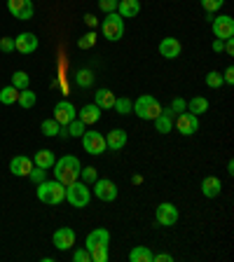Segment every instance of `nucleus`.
Instances as JSON below:
<instances>
[{
  "label": "nucleus",
  "mask_w": 234,
  "mask_h": 262,
  "mask_svg": "<svg viewBox=\"0 0 234 262\" xmlns=\"http://www.w3.org/2000/svg\"><path fill=\"white\" fill-rule=\"evenodd\" d=\"M223 52H227V54H232V52H234V42H232V38L225 40V49H223Z\"/></svg>",
  "instance_id": "46"
},
{
  "label": "nucleus",
  "mask_w": 234,
  "mask_h": 262,
  "mask_svg": "<svg viewBox=\"0 0 234 262\" xmlns=\"http://www.w3.org/2000/svg\"><path fill=\"white\" fill-rule=\"evenodd\" d=\"M75 117H77V110L71 101H59V103L54 105V120L59 122V124H68V122L75 120Z\"/></svg>",
  "instance_id": "14"
},
{
  "label": "nucleus",
  "mask_w": 234,
  "mask_h": 262,
  "mask_svg": "<svg viewBox=\"0 0 234 262\" xmlns=\"http://www.w3.org/2000/svg\"><path fill=\"white\" fill-rule=\"evenodd\" d=\"M117 3H120V0H98V7H101V10L108 14V12L117 10Z\"/></svg>",
  "instance_id": "38"
},
{
  "label": "nucleus",
  "mask_w": 234,
  "mask_h": 262,
  "mask_svg": "<svg viewBox=\"0 0 234 262\" xmlns=\"http://www.w3.org/2000/svg\"><path fill=\"white\" fill-rule=\"evenodd\" d=\"M45 173H47V171H45V169H40V166H35V169H31V173H28V178H31L33 183H42V180H45Z\"/></svg>",
  "instance_id": "39"
},
{
  "label": "nucleus",
  "mask_w": 234,
  "mask_h": 262,
  "mask_svg": "<svg viewBox=\"0 0 234 262\" xmlns=\"http://www.w3.org/2000/svg\"><path fill=\"white\" fill-rule=\"evenodd\" d=\"M14 49L22 52V54H33L38 49V35L35 33H19L14 38Z\"/></svg>",
  "instance_id": "12"
},
{
  "label": "nucleus",
  "mask_w": 234,
  "mask_h": 262,
  "mask_svg": "<svg viewBox=\"0 0 234 262\" xmlns=\"http://www.w3.org/2000/svg\"><path fill=\"white\" fill-rule=\"evenodd\" d=\"M223 5H225V0H202V7L206 12H213V14H216Z\"/></svg>",
  "instance_id": "36"
},
{
  "label": "nucleus",
  "mask_w": 234,
  "mask_h": 262,
  "mask_svg": "<svg viewBox=\"0 0 234 262\" xmlns=\"http://www.w3.org/2000/svg\"><path fill=\"white\" fill-rule=\"evenodd\" d=\"M115 98L117 96H115L110 89H98V92L94 94V103H96L101 110H110L115 105Z\"/></svg>",
  "instance_id": "22"
},
{
  "label": "nucleus",
  "mask_w": 234,
  "mask_h": 262,
  "mask_svg": "<svg viewBox=\"0 0 234 262\" xmlns=\"http://www.w3.org/2000/svg\"><path fill=\"white\" fill-rule=\"evenodd\" d=\"M153 262H174V257H171L169 253H162V255H155Z\"/></svg>",
  "instance_id": "44"
},
{
  "label": "nucleus",
  "mask_w": 234,
  "mask_h": 262,
  "mask_svg": "<svg viewBox=\"0 0 234 262\" xmlns=\"http://www.w3.org/2000/svg\"><path fill=\"white\" fill-rule=\"evenodd\" d=\"M223 49H225V40L216 38V42H213V52H223Z\"/></svg>",
  "instance_id": "45"
},
{
  "label": "nucleus",
  "mask_w": 234,
  "mask_h": 262,
  "mask_svg": "<svg viewBox=\"0 0 234 262\" xmlns=\"http://www.w3.org/2000/svg\"><path fill=\"white\" fill-rule=\"evenodd\" d=\"M87 131V124L80 120H71L68 124H61V131H59V136H82Z\"/></svg>",
  "instance_id": "24"
},
{
  "label": "nucleus",
  "mask_w": 234,
  "mask_h": 262,
  "mask_svg": "<svg viewBox=\"0 0 234 262\" xmlns=\"http://www.w3.org/2000/svg\"><path fill=\"white\" fill-rule=\"evenodd\" d=\"M113 108L117 110V115H129L131 110H134V101H131V98H126V96L115 98V105H113Z\"/></svg>",
  "instance_id": "31"
},
{
  "label": "nucleus",
  "mask_w": 234,
  "mask_h": 262,
  "mask_svg": "<svg viewBox=\"0 0 234 262\" xmlns=\"http://www.w3.org/2000/svg\"><path fill=\"white\" fill-rule=\"evenodd\" d=\"M223 80L227 82V84H234V68H232V66H229L227 71L223 73Z\"/></svg>",
  "instance_id": "43"
},
{
  "label": "nucleus",
  "mask_w": 234,
  "mask_h": 262,
  "mask_svg": "<svg viewBox=\"0 0 234 262\" xmlns=\"http://www.w3.org/2000/svg\"><path fill=\"white\" fill-rule=\"evenodd\" d=\"M0 52H5V54L14 52V38H3L0 40Z\"/></svg>",
  "instance_id": "42"
},
{
  "label": "nucleus",
  "mask_w": 234,
  "mask_h": 262,
  "mask_svg": "<svg viewBox=\"0 0 234 262\" xmlns=\"http://www.w3.org/2000/svg\"><path fill=\"white\" fill-rule=\"evenodd\" d=\"M7 10L14 14V19L19 21H28L33 19V0H7Z\"/></svg>",
  "instance_id": "11"
},
{
  "label": "nucleus",
  "mask_w": 234,
  "mask_h": 262,
  "mask_svg": "<svg viewBox=\"0 0 234 262\" xmlns=\"http://www.w3.org/2000/svg\"><path fill=\"white\" fill-rule=\"evenodd\" d=\"M16 103L22 105V108H33V105H35V94L31 92V89H22V92H19V98H16Z\"/></svg>",
  "instance_id": "30"
},
{
  "label": "nucleus",
  "mask_w": 234,
  "mask_h": 262,
  "mask_svg": "<svg viewBox=\"0 0 234 262\" xmlns=\"http://www.w3.org/2000/svg\"><path fill=\"white\" fill-rule=\"evenodd\" d=\"M16 98H19V89H14L12 84H10V87L0 89V103L12 105V103H16Z\"/></svg>",
  "instance_id": "28"
},
{
  "label": "nucleus",
  "mask_w": 234,
  "mask_h": 262,
  "mask_svg": "<svg viewBox=\"0 0 234 262\" xmlns=\"http://www.w3.org/2000/svg\"><path fill=\"white\" fill-rule=\"evenodd\" d=\"M94 42H96V35H94V33H87V35H82V38L77 40V47L87 49V47H94Z\"/></svg>",
  "instance_id": "37"
},
{
  "label": "nucleus",
  "mask_w": 234,
  "mask_h": 262,
  "mask_svg": "<svg viewBox=\"0 0 234 262\" xmlns=\"http://www.w3.org/2000/svg\"><path fill=\"white\" fill-rule=\"evenodd\" d=\"M77 115H80V122H84V124H96L101 117V108L96 103H87Z\"/></svg>",
  "instance_id": "23"
},
{
  "label": "nucleus",
  "mask_w": 234,
  "mask_h": 262,
  "mask_svg": "<svg viewBox=\"0 0 234 262\" xmlns=\"http://www.w3.org/2000/svg\"><path fill=\"white\" fill-rule=\"evenodd\" d=\"M52 241H54V246L59 248V251H68V248L75 244V232H73L71 227H61V229L54 232Z\"/></svg>",
  "instance_id": "16"
},
{
  "label": "nucleus",
  "mask_w": 234,
  "mask_h": 262,
  "mask_svg": "<svg viewBox=\"0 0 234 262\" xmlns=\"http://www.w3.org/2000/svg\"><path fill=\"white\" fill-rule=\"evenodd\" d=\"M185 108H187V101H183V98H174V103H171V110H174V115L185 113Z\"/></svg>",
  "instance_id": "41"
},
{
  "label": "nucleus",
  "mask_w": 234,
  "mask_h": 262,
  "mask_svg": "<svg viewBox=\"0 0 234 262\" xmlns=\"http://www.w3.org/2000/svg\"><path fill=\"white\" fill-rule=\"evenodd\" d=\"M75 82H77V87H92L94 84V73L87 71V68H82V71L75 73Z\"/></svg>",
  "instance_id": "29"
},
{
  "label": "nucleus",
  "mask_w": 234,
  "mask_h": 262,
  "mask_svg": "<svg viewBox=\"0 0 234 262\" xmlns=\"http://www.w3.org/2000/svg\"><path fill=\"white\" fill-rule=\"evenodd\" d=\"M131 113H136L141 120H155L159 113H162V105L157 103V98L150 96V94H143L141 98L134 101V110Z\"/></svg>",
  "instance_id": "5"
},
{
  "label": "nucleus",
  "mask_w": 234,
  "mask_h": 262,
  "mask_svg": "<svg viewBox=\"0 0 234 262\" xmlns=\"http://www.w3.org/2000/svg\"><path fill=\"white\" fill-rule=\"evenodd\" d=\"M180 52H183V45H180L178 38H164L162 42H159V54L164 56V59H178Z\"/></svg>",
  "instance_id": "15"
},
{
  "label": "nucleus",
  "mask_w": 234,
  "mask_h": 262,
  "mask_svg": "<svg viewBox=\"0 0 234 262\" xmlns=\"http://www.w3.org/2000/svg\"><path fill=\"white\" fill-rule=\"evenodd\" d=\"M155 220H157V225H162V227H171V225L178 223V208L169 202L159 204L157 211H155Z\"/></svg>",
  "instance_id": "9"
},
{
  "label": "nucleus",
  "mask_w": 234,
  "mask_h": 262,
  "mask_svg": "<svg viewBox=\"0 0 234 262\" xmlns=\"http://www.w3.org/2000/svg\"><path fill=\"white\" fill-rule=\"evenodd\" d=\"M38 199L47 206H56L66 199V185L59 183V180H42L38 183Z\"/></svg>",
  "instance_id": "3"
},
{
  "label": "nucleus",
  "mask_w": 234,
  "mask_h": 262,
  "mask_svg": "<svg viewBox=\"0 0 234 262\" xmlns=\"http://www.w3.org/2000/svg\"><path fill=\"white\" fill-rule=\"evenodd\" d=\"M211 28H213V35H216L218 40H229L234 35V19L229 14L213 16Z\"/></svg>",
  "instance_id": "8"
},
{
  "label": "nucleus",
  "mask_w": 234,
  "mask_h": 262,
  "mask_svg": "<svg viewBox=\"0 0 234 262\" xmlns=\"http://www.w3.org/2000/svg\"><path fill=\"white\" fill-rule=\"evenodd\" d=\"M54 162H56V157H54V152H52V150H38V152H35V157H33V164H35V166H40V169H45V171L52 169V166H54Z\"/></svg>",
  "instance_id": "25"
},
{
  "label": "nucleus",
  "mask_w": 234,
  "mask_h": 262,
  "mask_svg": "<svg viewBox=\"0 0 234 262\" xmlns=\"http://www.w3.org/2000/svg\"><path fill=\"white\" fill-rule=\"evenodd\" d=\"M28 82H31V77H28L24 71H16L14 75H12V87L19 89V92H22V89H28Z\"/></svg>",
  "instance_id": "32"
},
{
  "label": "nucleus",
  "mask_w": 234,
  "mask_h": 262,
  "mask_svg": "<svg viewBox=\"0 0 234 262\" xmlns=\"http://www.w3.org/2000/svg\"><path fill=\"white\" fill-rule=\"evenodd\" d=\"M108 244H110V232L105 227H96L87 234L84 248L89 251L94 262H105L108 260Z\"/></svg>",
  "instance_id": "1"
},
{
  "label": "nucleus",
  "mask_w": 234,
  "mask_h": 262,
  "mask_svg": "<svg viewBox=\"0 0 234 262\" xmlns=\"http://www.w3.org/2000/svg\"><path fill=\"white\" fill-rule=\"evenodd\" d=\"M153 122H155V129H157L159 134H169V131L174 129V110L164 108Z\"/></svg>",
  "instance_id": "17"
},
{
  "label": "nucleus",
  "mask_w": 234,
  "mask_h": 262,
  "mask_svg": "<svg viewBox=\"0 0 234 262\" xmlns=\"http://www.w3.org/2000/svg\"><path fill=\"white\" fill-rule=\"evenodd\" d=\"M80 138H82V145H84V150H87L89 155H103L105 150H108L105 136L98 134V131H84Z\"/></svg>",
  "instance_id": "7"
},
{
  "label": "nucleus",
  "mask_w": 234,
  "mask_h": 262,
  "mask_svg": "<svg viewBox=\"0 0 234 262\" xmlns=\"http://www.w3.org/2000/svg\"><path fill=\"white\" fill-rule=\"evenodd\" d=\"M105 145L110 150H122L126 145V131L124 129H113L108 131V136H105Z\"/></svg>",
  "instance_id": "21"
},
{
  "label": "nucleus",
  "mask_w": 234,
  "mask_h": 262,
  "mask_svg": "<svg viewBox=\"0 0 234 262\" xmlns=\"http://www.w3.org/2000/svg\"><path fill=\"white\" fill-rule=\"evenodd\" d=\"M187 110H190L192 115H197V117H199V115H204L208 110V101L204 96H195L190 103H187Z\"/></svg>",
  "instance_id": "27"
},
{
  "label": "nucleus",
  "mask_w": 234,
  "mask_h": 262,
  "mask_svg": "<svg viewBox=\"0 0 234 262\" xmlns=\"http://www.w3.org/2000/svg\"><path fill=\"white\" fill-rule=\"evenodd\" d=\"M80 178H82V183H87V185H94V180L98 178V176H96V169H94V166H82V169H80Z\"/></svg>",
  "instance_id": "34"
},
{
  "label": "nucleus",
  "mask_w": 234,
  "mask_h": 262,
  "mask_svg": "<svg viewBox=\"0 0 234 262\" xmlns=\"http://www.w3.org/2000/svg\"><path fill=\"white\" fill-rule=\"evenodd\" d=\"M155 253L147 248V246H136V248H131L129 253V260L131 262H153Z\"/></svg>",
  "instance_id": "26"
},
{
  "label": "nucleus",
  "mask_w": 234,
  "mask_h": 262,
  "mask_svg": "<svg viewBox=\"0 0 234 262\" xmlns=\"http://www.w3.org/2000/svg\"><path fill=\"white\" fill-rule=\"evenodd\" d=\"M206 84L208 87H213V89H220L225 84V80H223V75H220L218 71H211V73H206Z\"/></svg>",
  "instance_id": "35"
},
{
  "label": "nucleus",
  "mask_w": 234,
  "mask_h": 262,
  "mask_svg": "<svg viewBox=\"0 0 234 262\" xmlns=\"http://www.w3.org/2000/svg\"><path fill=\"white\" fill-rule=\"evenodd\" d=\"M115 12H117L122 19H134V16L141 12V3H138V0H120Z\"/></svg>",
  "instance_id": "18"
},
{
  "label": "nucleus",
  "mask_w": 234,
  "mask_h": 262,
  "mask_svg": "<svg viewBox=\"0 0 234 262\" xmlns=\"http://www.w3.org/2000/svg\"><path fill=\"white\" fill-rule=\"evenodd\" d=\"M31 169H33V162L28 157H24V155H16V157L10 162V171L14 176H28Z\"/></svg>",
  "instance_id": "20"
},
{
  "label": "nucleus",
  "mask_w": 234,
  "mask_h": 262,
  "mask_svg": "<svg viewBox=\"0 0 234 262\" xmlns=\"http://www.w3.org/2000/svg\"><path fill=\"white\" fill-rule=\"evenodd\" d=\"M40 129H42V134H45V136H59L61 124H59V122L54 120V117H52V120H45Z\"/></svg>",
  "instance_id": "33"
},
{
  "label": "nucleus",
  "mask_w": 234,
  "mask_h": 262,
  "mask_svg": "<svg viewBox=\"0 0 234 262\" xmlns=\"http://www.w3.org/2000/svg\"><path fill=\"white\" fill-rule=\"evenodd\" d=\"M92 260V255H89L87 248H80V251L73 253V262H89Z\"/></svg>",
  "instance_id": "40"
},
{
  "label": "nucleus",
  "mask_w": 234,
  "mask_h": 262,
  "mask_svg": "<svg viewBox=\"0 0 234 262\" xmlns=\"http://www.w3.org/2000/svg\"><path fill=\"white\" fill-rule=\"evenodd\" d=\"M80 169H82L80 159L73 157V155H66V157L56 159L54 166H52V171H54V178L59 180V183H63V185H71V183H75V180L80 178Z\"/></svg>",
  "instance_id": "2"
},
{
  "label": "nucleus",
  "mask_w": 234,
  "mask_h": 262,
  "mask_svg": "<svg viewBox=\"0 0 234 262\" xmlns=\"http://www.w3.org/2000/svg\"><path fill=\"white\" fill-rule=\"evenodd\" d=\"M84 24H87V26H94V24H96V16L87 14V16H84Z\"/></svg>",
  "instance_id": "47"
},
{
  "label": "nucleus",
  "mask_w": 234,
  "mask_h": 262,
  "mask_svg": "<svg viewBox=\"0 0 234 262\" xmlns=\"http://www.w3.org/2000/svg\"><path fill=\"white\" fill-rule=\"evenodd\" d=\"M101 31H103V35L110 42H117V40L124 35V19H122L117 12H108L103 24H101Z\"/></svg>",
  "instance_id": "6"
},
{
  "label": "nucleus",
  "mask_w": 234,
  "mask_h": 262,
  "mask_svg": "<svg viewBox=\"0 0 234 262\" xmlns=\"http://www.w3.org/2000/svg\"><path fill=\"white\" fill-rule=\"evenodd\" d=\"M89 199H92V192H89V185L82 183L80 178L71 185H66V202L75 208H84L89 206Z\"/></svg>",
  "instance_id": "4"
},
{
  "label": "nucleus",
  "mask_w": 234,
  "mask_h": 262,
  "mask_svg": "<svg viewBox=\"0 0 234 262\" xmlns=\"http://www.w3.org/2000/svg\"><path fill=\"white\" fill-rule=\"evenodd\" d=\"M94 194H96L101 202H115V196H117V185L108 178H96L94 180Z\"/></svg>",
  "instance_id": "10"
},
{
  "label": "nucleus",
  "mask_w": 234,
  "mask_h": 262,
  "mask_svg": "<svg viewBox=\"0 0 234 262\" xmlns=\"http://www.w3.org/2000/svg\"><path fill=\"white\" fill-rule=\"evenodd\" d=\"M176 126H178V131L183 136H192V134L199 129V117L192 113H180L178 120H176Z\"/></svg>",
  "instance_id": "13"
},
{
  "label": "nucleus",
  "mask_w": 234,
  "mask_h": 262,
  "mask_svg": "<svg viewBox=\"0 0 234 262\" xmlns=\"http://www.w3.org/2000/svg\"><path fill=\"white\" fill-rule=\"evenodd\" d=\"M220 192H223V183H220V178H216V176H206V178L202 180V194L204 196L213 199V196H218Z\"/></svg>",
  "instance_id": "19"
}]
</instances>
